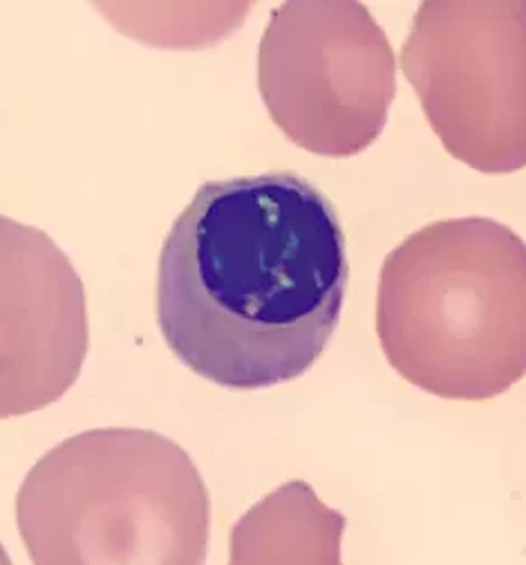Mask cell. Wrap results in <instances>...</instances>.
Here are the masks:
<instances>
[{"label": "cell", "instance_id": "7", "mask_svg": "<svg viewBox=\"0 0 526 565\" xmlns=\"http://www.w3.org/2000/svg\"><path fill=\"white\" fill-rule=\"evenodd\" d=\"M345 516L330 510L305 480H289L260 499L232 530L229 561L341 563Z\"/></svg>", "mask_w": 526, "mask_h": 565}, {"label": "cell", "instance_id": "1", "mask_svg": "<svg viewBox=\"0 0 526 565\" xmlns=\"http://www.w3.org/2000/svg\"><path fill=\"white\" fill-rule=\"evenodd\" d=\"M350 280L334 202L293 171L204 182L158 263V323L173 355L222 388L305 375L334 337Z\"/></svg>", "mask_w": 526, "mask_h": 565}, {"label": "cell", "instance_id": "4", "mask_svg": "<svg viewBox=\"0 0 526 565\" xmlns=\"http://www.w3.org/2000/svg\"><path fill=\"white\" fill-rule=\"evenodd\" d=\"M258 88L271 121L323 158L367 151L397 99V58L358 0H289L258 45Z\"/></svg>", "mask_w": 526, "mask_h": 565}, {"label": "cell", "instance_id": "2", "mask_svg": "<svg viewBox=\"0 0 526 565\" xmlns=\"http://www.w3.org/2000/svg\"><path fill=\"white\" fill-rule=\"evenodd\" d=\"M377 337L388 364L434 397L506 393L526 373L522 236L482 216L410 234L379 271Z\"/></svg>", "mask_w": 526, "mask_h": 565}, {"label": "cell", "instance_id": "3", "mask_svg": "<svg viewBox=\"0 0 526 565\" xmlns=\"http://www.w3.org/2000/svg\"><path fill=\"white\" fill-rule=\"evenodd\" d=\"M17 523L34 565H202L211 499L193 458L150 429H93L28 471Z\"/></svg>", "mask_w": 526, "mask_h": 565}, {"label": "cell", "instance_id": "5", "mask_svg": "<svg viewBox=\"0 0 526 565\" xmlns=\"http://www.w3.org/2000/svg\"><path fill=\"white\" fill-rule=\"evenodd\" d=\"M401 67L450 156L489 175L524 169V0H426Z\"/></svg>", "mask_w": 526, "mask_h": 565}, {"label": "cell", "instance_id": "6", "mask_svg": "<svg viewBox=\"0 0 526 565\" xmlns=\"http://www.w3.org/2000/svg\"><path fill=\"white\" fill-rule=\"evenodd\" d=\"M0 415L19 417L61 399L88 355L84 280L41 230L0 218Z\"/></svg>", "mask_w": 526, "mask_h": 565}, {"label": "cell", "instance_id": "8", "mask_svg": "<svg viewBox=\"0 0 526 565\" xmlns=\"http://www.w3.org/2000/svg\"><path fill=\"white\" fill-rule=\"evenodd\" d=\"M95 8L130 39L169 50H202L229 36L245 21L249 6H126Z\"/></svg>", "mask_w": 526, "mask_h": 565}]
</instances>
